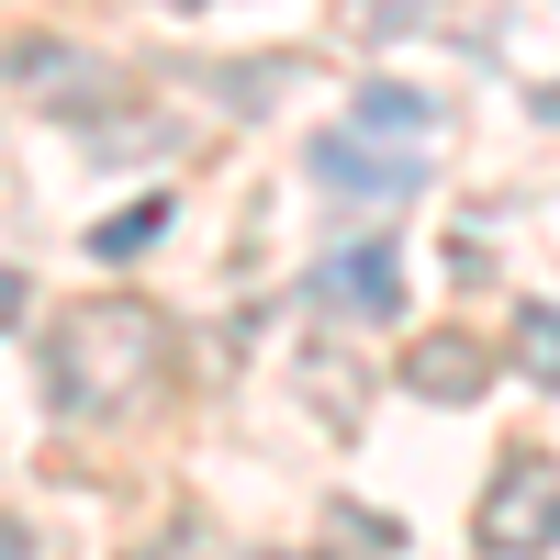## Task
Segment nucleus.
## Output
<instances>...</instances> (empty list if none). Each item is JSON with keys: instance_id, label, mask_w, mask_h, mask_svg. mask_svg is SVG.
I'll use <instances>...</instances> for the list:
<instances>
[{"instance_id": "6", "label": "nucleus", "mask_w": 560, "mask_h": 560, "mask_svg": "<svg viewBox=\"0 0 560 560\" xmlns=\"http://www.w3.org/2000/svg\"><path fill=\"white\" fill-rule=\"evenodd\" d=\"M482 370H493V359H482L471 337H427V348L404 359V393H427V404H471Z\"/></svg>"}, {"instance_id": "13", "label": "nucleus", "mask_w": 560, "mask_h": 560, "mask_svg": "<svg viewBox=\"0 0 560 560\" xmlns=\"http://www.w3.org/2000/svg\"><path fill=\"white\" fill-rule=\"evenodd\" d=\"M258 560H314V549H258Z\"/></svg>"}, {"instance_id": "1", "label": "nucleus", "mask_w": 560, "mask_h": 560, "mask_svg": "<svg viewBox=\"0 0 560 560\" xmlns=\"http://www.w3.org/2000/svg\"><path fill=\"white\" fill-rule=\"evenodd\" d=\"M158 370H168V325H158V303L102 292V303H68L57 348H45V404L79 415V427H102V415H124L135 393H158Z\"/></svg>"}, {"instance_id": "11", "label": "nucleus", "mask_w": 560, "mask_h": 560, "mask_svg": "<svg viewBox=\"0 0 560 560\" xmlns=\"http://www.w3.org/2000/svg\"><path fill=\"white\" fill-rule=\"evenodd\" d=\"M0 560H34V538H23V527H12V516H0Z\"/></svg>"}, {"instance_id": "7", "label": "nucleus", "mask_w": 560, "mask_h": 560, "mask_svg": "<svg viewBox=\"0 0 560 560\" xmlns=\"http://www.w3.org/2000/svg\"><path fill=\"white\" fill-rule=\"evenodd\" d=\"M168 213H179L168 191H147V202H124L113 224H90V258H135V247H158V236H168Z\"/></svg>"}, {"instance_id": "9", "label": "nucleus", "mask_w": 560, "mask_h": 560, "mask_svg": "<svg viewBox=\"0 0 560 560\" xmlns=\"http://www.w3.org/2000/svg\"><path fill=\"white\" fill-rule=\"evenodd\" d=\"M12 79H34V90H113L90 57H57V45H23V57H12Z\"/></svg>"}, {"instance_id": "5", "label": "nucleus", "mask_w": 560, "mask_h": 560, "mask_svg": "<svg viewBox=\"0 0 560 560\" xmlns=\"http://www.w3.org/2000/svg\"><path fill=\"white\" fill-rule=\"evenodd\" d=\"M348 124L382 135V147H427V135H438V102H427V90H404V79H370L359 102H348Z\"/></svg>"}, {"instance_id": "12", "label": "nucleus", "mask_w": 560, "mask_h": 560, "mask_svg": "<svg viewBox=\"0 0 560 560\" xmlns=\"http://www.w3.org/2000/svg\"><path fill=\"white\" fill-rule=\"evenodd\" d=\"M538 124H560V79H549V90H538Z\"/></svg>"}, {"instance_id": "4", "label": "nucleus", "mask_w": 560, "mask_h": 560, "mask_svg": "<svg viewBox=\"0 0 560 560\" xmlns=\"http://www.w3.org/2000/svg\"><path fill=\"white\" fill-rule=\"evenodd\" d=\"M303 292H314L325 314H359V325H382V314H404V258H393L382 236H370V247H337V258H325V269L303 280Z\"/></svg>"}, {"instance_id": "2", "label": "nucleus", "mask_w": 560, "mask_h": 560, "mask_svg": "<svg viewBox=\"0 0 560 560\" xmlns=\"http://www.w3.org/2000/svg\"><path fill=\"white\" fill-rule=\"evenodd\" d=\"M471 538H482L493 560H538V549H560V471H549V459H504L493 493H482V516H471Z\"/></svg>"}, {"instance_id": "10", "label": "nucleus", "mask_w": 560, "mask_h": 560, "mask_svg": "<svg viewBox=\"0 0 560 560\" xmlns=\"http://www.w3.org/2000/svg\"><path fill=\"white\" fill-rule=\"evenodd\" d=\"M23 325V269H0V337Z\"/></svg>"}, {"instance_id": "8", "label": "nucleus", "mask_w": 560, "mask_h": 560, "mask_svg": "<svg viewBox=\"0 0 560 560\" xmlns=\"http://www.w3.org/2000/svg\"><path fill=\"white\" fill-rule=\"evenodd\" d=\"M516 370L538 393H560V303H516Z\"/></svg>"}, {"instance_id": "3", "label": "nucleus", "mask_w": 560, "mask_h": 560, "mask_svg": "<svg viewBox=\"0 0 560 560\" xmlns=\"http://www.w3.org/2000/svg\"><path fill=\"white\" fill-rule=\"evenodd\" d=\"M303 168L325 179V191H359V202H404V191H427V147H382V135H359V124L314 135Z\"/></svg>"}]
</instances>
